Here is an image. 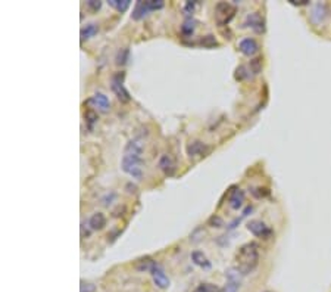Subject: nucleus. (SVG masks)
Here are the masks:
<instances>
[{
	"mask_svg": "<svg viewBox=\"0 0 331 292\" xmlns=\"http://www.w3.org/2000/svg\"><path fill=\"white\" fill-rule=\"evenodd\" d=\"M122 80H124V73L115 74V76L112 77V86H110V87H112L113 93L116 95V97H118L121 102H128L131 97H129V93L127 92V89L124 87Z\"/></svg>",
	"mask_w": 331,
	"mask_h": 292,
	"instance_id": "5",
	"label": "nucleus"
},
{
	"mask_svg": "<svg viewBox=\"0 0 331 292\" xmlns=\"http://www.w3.org/2000/svg\"><path fill=\"white\" fill-rule=\"evenodd\" d=\"M239 49H240V52H241L243 55H246V56H253L255 53H257L259 44H257V41H256L255 39L247 37V39H243V40L239 43Z\"/></svg>",
	"mask_w": 331,
	"mask_h": 292,
	"instance_id": "6",
	"label": "nucleus"
},
{
	"mask_svg": "<svg viewBox=\"0 0 331 292\" xmlns=\"http://www.w3.org/2000/svg\"><path fill=\"white\" fill-rule=\"evenodd\" d=\"M96 33H97V25L89 24V25H86V28L81 30V40H87V39L93 37Z\"/></svg>",
	"mask_w": 331,
	"mask_h": 292,
	"instance_id": "21",
	"label": "nucleus"
},
{
	"mask_svg": "<svg viewBox=\"0 0 331 292\" xmlns=\"http://www.w3.org/2000/svg\"><path fill=\"white\" fill-rule=\"evenodd\" d=\"M193 292H221V288H218L217 285H212V283H202Z\"/></svg>",
	"mask_w": 331,
	"mask_h": 292,
	"instance_id": "22",
	"label": "nucleus"
},
{
	"mask_svg": "<svg viewBox=\"0 0 331 292\" xmlns=\"http://www.w3.org/2000/svg\"><path fill=\"white\" fill-rule=\"evenodd\" d=\"M236 14V6L227 2H220L215 6V19L220 25H227Z\"/></svg>",
	"mask_w": 331,
	"mask_h": 292,
	"instance_id": "3",
	"label": "nucleus"
},
{
	"mask_svg": "<svg viewBox=\"0 0 331 292\" xmlns=\"http://www.w3.org/2000/svg\"><path fill=\"white\" fill-rule=\"evenodd\" d=\"M89 103H93L94 108H97V109L102 111V112H106V111L109 109V106H110L109 99H108L103 93H96V95L89 100Z\"/></svg>",
	"mask_w": 331,
	"mask_h": 292,
	"instance_id": "11",
	"label": "nucleus"
},
{
	"mask_svg": "<svg viewBox=\"0 0 331 292\" xmlns=\"http://www.w3.org/2000/svg\"><path fill=\"white\" fill-rule=\"evenodd\" d=\"M142 145L137 140H131L125 146L122 158V170L134 179H142Z\"/></svg>",
	"mask_w": 331,
	"mask_h": 292,
	"instance_id": "1",
	"label": "nucleus"
},
{
	"mask_svg": "<svg viewBox=\"0 0 331 292\" xmlns=\"http://www.w3.org/2000/svg\"><path fill=\"white\" fill-rule=\"evenodd\" d=\"M156 266H158V263L155 260L149 258V257H145V258H142L136 263V269L139 272H152Z\"/></svg>",
	"mask_w": 331,
	"mask_h": 292,
	"instance_id": "16",
	"label": "nucleus"
},
{
	"mask_svg": "<svg viewBox=\"0 0 331 292\" xmlns=\"http://www.w3.org/2000/svg\"><path fill=\"white\" fill-rule=\"evenodd\" d=\"M247 230L252 233L253 236L260 238V239H268L273 236V230L270 226H267L263 221L260 220H252L247 224Z\"/></svg>",
	"mask_w": 331,
	"mask_h": 292,
	"instance_id": "4",
	"label": "nucleus"
},
{
	"mask_svg": "<svg viewBox=\"0 0 331 292\" xmlns=\"http://www.w3.org/2000/svg\"><path fill=\"white\" fill-rule=\"evenodd\" d=\"M289 2L292 5H297V6H302V5H308V0H300V2H294V0H289Z\"/></svg>",
	"mask_w": 331,
	"mask_h": 292,
	"instance_id": "32",
	"label": "nucleus"
},
{
	"mask_svg": "<svg viewBox=\"0 0 331 292\" xmlns=\"http://www.w3.org/2000/svg\"><path fill=\"white\" fill-rule=\"evenodd\" d=\"M199 44H202L203 47L211 49V47H217V46H218V41H217L215 36L208 34V36H205V37H202L201 40H199Z\"/></svg>",
	"mask_w": 331,
	"mask_h": 292,
	"instance_id": "20",
	"label": "nucleus"
},
{
	"mask_svg": "<svg viewBox=\"0 0 331 292\" xmlns=\"http://www.w3.org/2000/svg\"><path fill=\"white\" fill-rule=\"evenodd\" d=\"M239 270H230L227 273V285H225V292H237L239 286H240V280H239Z\"/></svg>",
	"mask_w": 331,
	"mask_h": 292,
	"instance_id": "9",
	"label": "nucleus"
},
{
	"mask_svg": "<svg viewBox=\"0 0 331 292\" xmlns=\"http://www.w3.org/2000/svg\"><path fill=\"white\" fill-rule=\"evenodd\" d=\"M86 120L92 124V123H94L96 120H97V115H96V112L94 111H92V109H89L87 112H86Z\"/></svg>",
	"mask_w": 331,
	"mask_h": 292,
	"instance_id": "29",
	"label": "nucleus"
},
{
	"mask_svg": "<svg viewBox=\"0 0 331 292\" xmlns=\"http://www.w3.org/2000/svg\"><path fill=\"white\" fill-rule=\"evenodd\" d=\"M149 11H150V9H149L147 2H142V0H140V2L136 3L134 11H132V18H134V19H142L143 17L147 15Z\"/></svg>",
	"mask_w": 331,
	"mask_h": 292,
	"instance_id": "17",
	"label": "nucleus"
},
{
	"mask_svg": "<svg viewBox=\"0 0 331 292\" xmlns=\"http://www.w3.org/2000/svg\"><path fill=\"white\" fill-rule=\"evenodd\" d=\"M249 77V73H247V68L240 65L237 70H236V80H244Z\"/></svg>",
	"mask_w": 331,
	"mask_h": 292,
	"instance_id": "26",
	"label": "nucleus"
},
{
	"mask_svg": "<svg viewBox=\"0 0 331 292\" xmlns=\"http://www.w3.org/2000/svg\"><path fill=\"white\" fill-rule=\"evenodd\" d=\"M265 292H271V291H265Z\"/></svg>",
	"mask_w": 331,
	"mask_h": 292,
	"instance_id": "33",
	"label": "nucleus"
},
{
	"mask_svg": "<svg viewBox=\"0 0 331 292\" xmlns=\"http://www.w3.org/2000/svg\"><path fill=\"white\" fill-rule=\"evenodd\" d=\"M94 291V285L92 283H81V292H93Z\"/></svg>",
	"mask_w": 331,
	"mask_h": 292,
	"instance_id": "31",
	"label": "nucleus"
},
{
	"mask_svg": "<svg viewBox=\"0 0 331 292\" xmlns=\"http://www.w3.org/2000/svg\"><path fill=\"white\" fill-rule=\"evenodd\" d=\"M325 17H327V9H325V6H324V5H321V3L315 5V6H313V9H312V14H311V19H312V22L319 24L321 21H324V18H325Z\"/></svg>",
	"mask_w": 331,
	"mask_h": 292,
	"instance_id": "14",
	"label": "nucleus"
},
{
	"mask_svg": "<svg viewBox=\"0 0 331 292\" xmlns=\"http://www.w3.org/2000/svg\"><path fill=\"white\" fill-rule=\"evenodd\" d=\"M260 68H262V61H260V58H256V59L250 61V71H252L253 74L260 73Z\"/></svg>",
	"mask_w": 331,
	"mask_h": 292,
	"instance_id": "25",
	"label": "nucleus"
},
{
	"mask_svg": "<svg viewBox=\"0 0 331 292\" xmlns=\"http://www.w3.org/2000/svg\"><path fill=\"white\" fill-rule=\"evenodd\" d=\"M87 5H89V8H92L93 11H97V9H100V6H102V2H96V0H89L87 2Z\"/></svg>",
	"mask_w": 331,
	"mask_h": 292,
	"instance_id": "30",
	"label": "nucleus"
},
{
	"mask_svg": "<svg viewBox=\"0 0 331 292\" xmlns=\"http://www.w3.org/2000/svg\"><path fill=\"white\" fill-rule=\"evenodd\" d=\"M244 202V192L241 189H234L231 191L230 196H228V204L233 210H239L243 207Z\"/></svg>",
	"mask_w": 331,
	"mask_h": 292,
	"instance_id": "10",
	"label": "nucleus"
},
{
	"mask_svg": "<svg viewBox=\"0 0 331 292\" xmlns=\"http://www.w3.org/2000/svg\"><path fill=\"white\" fill-rule=\"evenodd\" d=\"M209 151V148L202 143V142H199V140H194L191 143H188L187 146V154L190 156H197V155H205V152Z\"/></svg>",
	"mask_w": 331,
	"mask_h": 292,
	"instance_id": "13",
	"label": "nucleus"
},
{
	"mask_svg": "<svg viewBox=\"0 0 331 292\" xmlns=\"http://www.w3.org/2000/svg\"><path fill=\"white\" fill-rule=\"evenodd\" d=\"M208 224H209V226H212V227H222V226H224V221H222V218H221V217H218V215H212V217L208 220Z\"/></svg>",
	"mask_w": 331,
	"mask_h": 292,
	"instance_id": "27",
	"label": "nucleus"
},
{
	"mask_svg": "<svg viewBox=\"0 0 331 292\" xmlns=\"http://www.w3.org/2000/svg\"><path fill=\"white\" fill-rule=\"evenodd\" d=\"M194 21L191 19V18H188V19H185L184 21V24H183V27H181V33L184 34V36H191L193 33H194Z\"/></svg>",
	"mask_w": 331,
	"mask_h": 292,
	"instance_id": "23",
	"label": "nucleus"
},
{
	"mask_svg": "<svg viewBox=\"0 0 331 292\" xmlns=\"http://www.w3.org/2000/svg\"><path fill=\"white\" fill-rule=\"evenodd\" d=\"M112 8H115L118 12H125L128 8H129V5H131V0H109L108 2Z\"/></svg>",
	"mask_w": 331,
	"mask_h": 292,
	"instance_id": "19",
	"label": "nucleus"
},
{
	"mask_svg": "<svg viewBox=\"0 0 331 292\" xmlns=\"http://www.w3.org/2000/svg\"><path fill=\"white\" fill-rule=\"evenodd\" d=\"M236 261H237V270L240 272V274H249L252 273L257 264H259V247L255 242H247L243 247H240L237 255H236Z\"/></svg>",
	"mask_w": 331,
	"mask_h": 292,
	"instance_id": "2",
	"label": "nucleus"
},
{
	"mask_svg": "<svg viewBox=\"0 0 331 292\" xmlns=\"http://www.w3.org/2000/svg\"><path fill=\"white\" fill-rule=\"evenodd\" d=\"M159 168L166 174V176H172L175 171V162L169 155H162L159 159Z\"/></svg>",
	"mask_w": 331,
	"mask_h": 292,
	"instance_id": "12",
	"label": "nucleus"
},
{
	"mask_svg": "<svg viewBox=\"0 0 331 292\" xmlns=\"http://www.w3.org/2000/svg\"><path fill=\"white\" fill-rule=\"evenodd\" d=\"M150 274H152V279H153V282H155V285H156L158 288L166 289V288L169 286V279H168V276L165 274V272L161 269L159 264L150 272Z\"/></svg>",
	"mask_w": 331,
	"mask_h": 292,
	"instance_id": "7",
	"label": "nucleus"
},
{
	"mask_svg": "<svg viewBox=\"0 0 331 292\" xmlns=\"http://www.w3.org/2000/svg\"><path fill=\"white\" fill-rule=\"evenodd\" d=\"M89 224L93 230H100L106 226V217L102 214V213H96L90 217L89 220Z\"/></svg>",
	"mask_w": 331,
	"mask_h": 292,
	"instance_id": "15",
	"label": "nucleus"
},
{
	"mask_svg": "<svg viewBox=\"0 0 331 292\" xmlns=\"http://www.w3.org/2000/svg\"><path fill=\"white\" fill-rule=\"evenodd\" d=\"M244 27H250L252 30H255L256 33H263L265 30V22L263 18L259 14H249L246 17V22Z\"/></svg>",
	"mask_w": 331,
	"mask_h": 292,
	"instance_id": "8",
	"label": "nucleus"
},
{
	"mask_svg": "<svg viewBox=\"0 0 331 292\" xmlns=\"http://www.w3.org/2000/svg\"><path fill=\"white\" fill-rule=\"evenodd\" d=\"M147 5H149V9L150 11L162 9L164 8V2H162V0H147Z\"/></svg>",
	"mask_w": 331,
	"mask_h": 292,
	"instance_id": "28",
	"label": "nucleus"
},
{
	"mask_svg": "<svg viewBox=\"0 0 331 292\" xmlns=\"http://www.w3.org/2000/svg\"><path fill=\"white\" fill-rule=\"evenodd\" d=\"M191 260H193L194 264H197L199 267H203V269H209V267H211L209 260H208V258L205 257V254L201 253V251H194V253L191 254Z\"/></svg>",
	"mask_w": 331,
	"mask_h": 292,
	"instance_id": "18",
	"label": "nucleus"
},
{
	"mask_svg": "<svg viewBox=\"0 0 331 292\" xmlns=\"http://www.w3.org/2000/svg\"><path fill=\"white\" fill-rule=\"evenodd\" d=\"M128 53H129V52H128L127 47L118 50V53H116V64H118V65H124V64L127 62V59H128Z\"/></svg>",
	"mask_w": 331,
	"mask_h": 292,
	"instance_id": "24",
	"label": "nucleus"
}]
</instances>
